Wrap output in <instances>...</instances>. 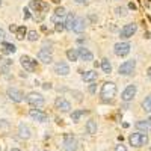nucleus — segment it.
Listing matches in <instances>:
<instances>
[{
  "label": "nucleus",
  "mask_w": 151,
  "mask_h": 151,
  "mask_svg": "<svg viewBox=\"0 0 151 151\" xmlns=\"http://www.w3.org/2000/svg\"><path fill=\"white\" fill-rule=\"evenodd\" d=\"M55 106L60 112H70V109H71V103L64 97H58L56 101H55Z\"/></svg>",
  "instance_id": "nucleus-13"
},
{
  "label": "nucleus",
  "mask_w": 151,
  "mask_h": 151,
  "mask_svg": "<svg viewBox=\"0 0 151 151\" xmlns=\"http://www.w3.org/2000/svg\"><path fill=\"white\" fill-rule=\"evenodd\" d=\"M6 95H8V98L11 100V101H14V103H21L24 100L23 92L20 89H17V88H9V89L6 91Z\"/></svg>",
  "instance_id": "nucleus-7"
},
{
  "label": "nucleus",
  "mask_w": 151,
  "mask_h": 151,
  "mask_svg": "<svg viewBox=\"0 0 151 151\" xmlns=\"http://www.w3.org/2000/svg\"><path fill=\"white\" fill-rule=\"evenodd\" d=\"M130 48H132V45H130L129 42L121 41V42H116V44H115V47H113V52H115L116 56L124 58V56H127V55L130 53Z\"/></svg>",
  "instance_id": "nucleus-5"
},
{
  "label": "nucleus",
  "mask_w": 151,
  "mask_h": 151,
  "mask_svg": "<svg viewBox=\"0 0 151 151\" xmlns=\"http://www.w3.org/2000/svg\"><path fill=\"white\" fill-rule=\"evenodd\" d=\"M26 101L32 106V107H42L45 104V98L40 94V92H29L26 95Z\"/></svg>",
  "instance_id": "nucleus-3"
},
{
  "label": "nucleus",
  "mask_w": 151,
  "mask_h": 151,
  "mask_svg": "<svg viewBox=\"0 0 151 151\" xmlns=\"http://www.w3.org/2000/svg\"><path fill=\"white\" fill-rule=\"evenodd\" d=\"M134 125H136V129L139 132H142V133H150L151 132V122L148 119L147 121H137Z\"/></svg>",
  "instance_id": "nucleus-21"
},
{
  "label": "nucleus",
  "mask_w": 151,
  "mask_h": 151,
  "mask_svg": "<svg viewBox=\"0 0 151 151\" xmlns=\"http://www.w3.org/2000/svg\"><path fill=\"white\" fill-rule=\"evenodd\" d=\"M85 27H86V23H85V20H83V18H80V17L76 18V21H74V26H73V32H76V33H82V32L85 30Z\"/></svg>",
  "instance_id": "nucleus-20"
},
{
  "label": "nucleus",
  "mask_w": 151,
  "mask_h": 151,
  "mask_svg": "<svg viewBox=\"0 0 151 151\" xmlns=\"http://www.w3.org/2000/svg\"><path fill=\"white\" fill-rule=\"evenodd\" d=\"M27 35V30H26V27L24 26H20V27H17V30H15V36H17V40H24V36Z\"/></svg>",
  "instance_id": "nucleus-27"
},
{
  "label": "nucleus",
  "mask_w": 151,
  "mask_h": 151,
  "mask_svg": "<svg viewBox=\"0 0 151 151\" xmlns=\"http://www.w3.org/2000/svg\"><path fill=\"white\" fill-rule=\"evenodd\" d=\"M148 76H150V77H151V67L148 68Z\"/></svg>",
  "instance_id": "nucleus-40"
},
{
  "label": "nucleus",
  "mask_w": 151,
  "mask_h": 151,
  "mask_svg": "<svg viewBox=\"0 0 151 151\" xmlns=\"http://www.w3.org/2000/svg\"><path fill=\"white\" fill-rule=\"evenodd\" d=\"M55 29H56L58 32H62V30H64V29H65V23H58Z\"/></svg>",
  "instance_id": "nucleus-32"
},
{
  "label": "nucleus",
  "mask_w": 151,
  "mask_h": 151,
  "mask_svg": "<svg viewBox=\"0 0 151 151\" xmlns=\"http://www.w3.org/2000/svg\"><path fill=\"white\" fill-rule=\"evenodd\" d=\"M55 73H56L58 76H68V74H70V67H68V64H67V62H64V60L56 62Z\"/></svg>",
  "instance_id": "nucleus-15"
},
{
  "label": "nucleus",
  "mask_w": 151,
  "mask_h": 151,
  "mask_svg": "<svg viewBox=\"0 0 151 151\" xmlns=\"http://www.w3.org/2000/svg\"><path fill=\"white\" fill-rule=\"evenodd\" d=\"M134 68H136V60L130 59V60L122 62V64L119 65V68H118V71H119L121 76H130V74H133Z\"/></svg>",
  "instance_id": "nucleus-4"
},
{
  "label": "nucleus",
  "mask_w": 151,
  "mask_h": 151,
  "mask_svg": "<svg viewBox=\"0 0 151 151\" xmlns=\"http://www.w3.org/2000/svg\"><path fill=\"white\" fill-rule=\"evenodd\" d=\"M76 3H79V5H85V3H88L89 0H74Z\"/></svg>",
  "instance_id": "nucleus-37"
},
{
  "label": "nucleus",
  "mask_w": 151,
  "mask_h": 151,
  "mask_svg": "<svg viewBox=\"0 0 151 151\" xmlns=\"http://www.w3.org/2000/svg\"><path fill=\"white\" fill-rule=\"evenodd\" d=\"M42 88H44V89H50V88H52V85H50V83H44Z\"/></svg>",
  "instance_id": "nucleus-38"
},
{
  "label": "nucleus",
  "mask_w": 151,
  "mask_h": 151,
  "mask_svg": "<svg viewBox=\"0 0 151 151\" xmlns=\"http://www.w3.org/2000/svg\"><path fill=\"white\" fill-rule=\"evenodd\" d=\"M89 92H92V94L95 92V86H94V85H92V86H89Z\"/></svg>",
  "instance_id": "nucleus-39"
},
{
  "label": "nucleus",
  "mask_w": 151,
  "mask_h": 151,
  "mask_svg": "<svg viewBox=\"0 0 151 151\" xmlns=\"http://www.w3.org/2000/svg\"><path fill=\"white\" fill-rule=\"evenodd\" d=\"M136 92H137L136 85H129V86L122 91L121 100H122V101H132V100L134 98V95H136Z\"/></svg>",
  "instance_id": "nucleus-9"
},
{
  "label": "nucleus",
  "mask_w": 151,
  "mask_h": 151,
  "mask_svg": "<svg viewBox=\"0 0 151 151\" xmlns=\"http://www.w3.org/2000/svg\"><path fill=\"white\" fill-rule=\"evenodd\" d=\"M20 64L26 71H35L36 68V60H33L30 56H26V55L20 58Z\"/></svg>",
  "instance_id": "nucleus-10"
},
{
  "label": "nucleus",
  "mask_w": 151,
  "mask_h": 151,
  "mask_svg": "<svg viewBox=\"0 0 151 151\" xmlns=\"http://www.w3.org/2000/svg\"><path fill=\"white\" fill-rule=\"evenodd\" d=\"M11 151H21V150H18V148H12Z\"/></svg>",
  "instance_id": "nucleus-41"
},
{
  "label": "nucleus",
  "mask_w": 151,
  "mask_h": 151,
  "mask_svg": "<svg viewBox=\"0 0 151 151\" xmlns=\"http://www.w3.org/2000/svg\"><path fill=\"white\" fill-rule=\"evenodd\" d=\"M97 77H98V74H97L95 70H89V71H86V73L82 74L83 82H94V80H97Z\"/></svg>",
  "instance_id": "nucleus-22"
},
{
  "label": "nucleus",
  "mask_w": 151,
  "mask_h": 151,
  "mask_svg": "<svg viewBox=\"0 0 151 151\" xmlns=\"http://www.w3.org/2000/svg\"><path fill=\"white\" fill-rule=\"evenodd\" d=\"M67 15H68V12H67L65 8H58V9L53 12V15H52V21H53L55 24H58V23H65Z\"/></svg>",
  "instance_id": "nucleus-11"
},
{
  "label": "nucleus",
  "mask_w": 151,
  "mask_h": 151,
  "mask_svg": "<svg viewBox=\"0 0 151 151\" xmlns=\"http://www.w3.org/2000/svg\"><path fill=\"white\" fill-rule=\"evenodd\" d=\"M79 56H80V59L85 60V62H91V60L94 59L92 52H91V50H88V48H85V47L79 48Z\"/></svg>",
  "instance_id": "nucleus-18"
},
{
  "label": "nucleus",
  "mask_w": 151,
  "mask_h": 151,
  "mask_svg": "<svg viewBox=\"0 0 151 151\" xmlns=\"http://www.w3.org/2000/svg\"><path fill=\"white\" fill-rule=\"evenodd\" d=\"M0 6H2V0H0Z\"/></svg>",
  "instance_id": "nucleus-43"
},
{
  "label": "nucleus",
  "mask_w": 151,
  "mask_h": 151,
  "mask_svg": "<svg viewBox=\"0 0 151 151\" xmlns=\"http://www.w3.org/2000/svg\"><path fill=\"white\" fill-rule=\"evenodd\" d=\"M0 50L5 53V55H12V53H15V45L14 44H11V42H6V41H2L0 42Z\"/></svg>",
  "instance_id": "nucleus-19"
},
{
  "label": "nucleus",
  "mask_w": 151,
  "mask_h": 151,
  "mask_svg": "<svg viewBox=\"0 0 151 151\" xmlns=\"http://www.w3.org/2000/svg\"><path fill=\"white\" fill-rule=\"evenodd\" d=\"M129 142L132 147L139 148V147H144L148 144V136H147V133H142V132L141 133H132L129 136Z\"/></svg>",
  "instance_id": "nucleus-2"
},
{
  "label": "nucleus",
  "mask_w": 151,
  "mask_h": 151,
  "mask_svg": "<svg viewBox=\"0 0 151 151\" xmlns=\"http://www.w3.org/2000/svg\"><path fill=\"white\" fill-rule=\"evenodd\" d=\"M142 109L145 112H151V94L148 97H145V100L142 101Z\"/></svg>",
  "instance_id": "nucleus-29"
},
{
  "label": "nucleus",
  "mask_w": 151,
  "mask_h": 151,
  "mask_svg": "<svg viewBox=\"0 0 151 151\" xmlns=\"http://www.w3.org/2000/svg\"><path fill=\"white\" fill-rule=\"evenodd\" d=\"M5 40V30L2 29V27H0V42H2Z\"/></svg>",
  "instance_id": "nucleus-36"
},
{
  "label": "nucleus",
  "mask_w": 151,
  "mask_h": 151,
  "mask_svg": "<svg viewBox=\"0 0 151 151\" xmlns=\"http://www.w3.org/2000/svg\"><path fill=\"white\" fill-rule=\"evenodd\" d=\"M18 136L21 137V139H29V137L32 136V130L27 124H20L18 125Z\"/></svg>",
  "instance_id": "nucleus-16"
},
{
  "label": "nucleus",
  "mask_w": 151,
  "mask_h": 151,
  "mask_svg": "<svg viewBox=\"0 0 151 151\" xmlns=\"http://www.w3.org/2000/svg\"><path fill=\"white\" fill-rule=\"evenodd\" d=\"M116 12H118V15H125V8H118Z\"/></svg>",
  "instance_id": "nucleus-35"
},
{
  "label": "nucleus",
  "mask_w": 151,
  "mask_h": 151,
  "mask_svg": "<svg viewBox=\"0 0 151 151\" xmlns=\"http://www.w3.org/2000/svg\"><path fill=\"white\" fill-rule=\"evenodd\" d=\"M97 121L94 119H89L86 122V133H89V134H95L97 133Z\"/></svg>",
  "instance_id": "nucleus-23"
},
{
  "label": "nucleus",
  "mask_w": 151,
  "mask_h": 151,
  "mask_svg": "<svg viewBox=\"0 0 151 151\" xmlns=\"http://www.w3.org/2000/svg\"><path fill=\"white\" fill-rule=\"evenodd\" d=\"M67 58H68V60H71V62H76L80 56H79V50H74V48H70V50H67Z\"/></svg>",
  "instance_id": "nucleus-25"
},
{
  "label": "nucleus",
  "mask_w": 151,
  "mask_h": 151,
  "mask_svg": "<svg viewBox=\"0 0 151 151\" xmlns=\"http://www.w3.org/2000/svg\"><path fill=\"white\" fill-rule=\"evenodd\" d=\"M24 18L29 20L30 18V12H29V8H24Z\"/></svg>",
  "instance_id": "nucleus-34"
},
{
  "label": "nucleus",
  "mask_w": 151,
  "mask_h": 151,
  "mask_svg": "<svg viewBox=\"0 0 151 151\" xmlns=\"http://www.w3.org/2000/svg\"><path fill=\"white\" fill-rule=\"evenodd\" d=\"M29 116H30L32 119L38 121V122H45V121L48 119L47 113H45V112H42L41 109H38V107H33V109H30V110H29Z\"/></svg>",
  "instance_id": "nucleus-8"
},
{
  "label": "nucleus",
  "mask_w": 151,
  "mask_h": 151,
  "mask_svg": "<svg viewBox=\"0 0 151 151\" xmlns=\"http://www.w3.org/2000/svg\"><path fill=\"white\" fill-rule=\"evenodd\" d=\"M29 8L35 9V12H45L48 9V6L44 2H41V0H32L29 3Z\"/></svg>",
  "instance_id": "nucleus-17"
},
{
  "label": "nucleus",
  "mask_w": 151,
  "mask_h": 151,
  "mask_svg": "<svg viewBox=\"0 0 151 151\" xmlns=\"http://www.w3.org/2000/svg\"><path fill=\"white\" fill-rule=\"evenodd\" d=\"M64 145H65L67 151H76V148H77V139H76V136L71 133H67L64 136Z\"/></svg>",
  "instance_id": "nucleus-12"
},
{
  "label": "nucleus",
  "mask_w": 151,
  "mask_h": 151,
  "mask_svg": "<svg viewBox=\"0 0 151 151\" xmlns=\"http://www.w3.org/2000/svg\"><path fill=\"white\" fill-rule=\"evenodd\" d=\"M148 121H150V122H151V116H150V119H148Z\"/></svg>",
  "instance_id": "nucleus-44"
},
{
  "label": "nucleus",
  "mask_w": 151,
  "mask_h": 151,
  "mask_svg": "<svg viewBox=\"0 0 151 151\" xmlns=\"http://www.w3.org/2000/svg\"><path fill=\"white\" fill-rule=\"evenodd\" d=\"M85 113H88V112H86V110H76V112L71 113V119H73L74 122H77V121L80 119V116L85 115Z\"/></svg>",
  "instance_id": "nucleus-30"
},
{
  "label": "nucleus",
  "mask_w": 151,
  "mask_h": 151,
  "mask_svg": "<svg viewBox=\"0 0 151 151\" xmlns=\"http://www.w3.org/2000/svg\"><path fill=\"white\" fill-rule=\"evenodd\" d=\"M12 62L9 59H3V60H0V71L2 73H8L9 71V67H11Z\"/></svg>",
  "instance_id": "nucleus-28"
},
{
  "label": "nucleus",
  "mask_w": 151,
  "mask_h": 151,
  "mask_svg": "<svg viewBox=\"0 0 151 151\" xmlns=\"http://www.w3.org/2000/svg\"><path fill=\"white\" fill-rule=\"evenodd\" d=\"M150 151H151V150H150Z\"/></svg>",
  "instance_id": "nucleus-45"
},
{
  "label": "nucleus",
  "mask_w": 151,
  "mask_h": 151,
  "mask_svg": "<svg viewBox=\"0 0 151 151\" xmlns=\"http://www.w3.org/2000/svg\"><path fill=\"white\" fill-rule=\"evenodd\" d=\"M115 151H127V148H125L122 144H119V145H116V147H115Z\"/></svg>",
  "instance_id": "nucleus-33"
},
{
  "label": "nucleus",
  "mask_w": 151,
  "mask_h": 151,
  "mask_svg": "<svg viewBox=\"0 0 151 151\" xmlns=\"http://www.w3.org/2000/svg\"><path fill=\"white\" fill-rule=\"evenodd\" d=\"M76 17L74 14H68L67 18H65V29L67 30H73V26H74V21H76Z\"/></svg>",
  "instance_id": "nucleus-24"
},
{
  "label": "nucleus",
  "mask_w": 151,
  "mask_h": 151,
  "mask_svg": "<svg viewBox=\"0 0 151 151\" xmlns=\"http://www.w3.org/2000/svg\"><path fill=\"white\" fill-rule=\"evenodd\" d=\"M38 59H40L42 64H52V60H53V56H52V50H48V48H42L38 52Z\"/></svg>",
  "instance_id": "nucleus-14"
},
{
  "label": "nucleus",
  "mask_w": 151,
  "mask_h": 151,
  "mask_svg": "<svg viewBox=\"0 0 151 151\" xmlns=\"http://www.w3.org/2000/svg\"><path fill=\"white\" fill-rule=\"evenodd\" d=\"M116 95V85L113 82H106L101 86V91H100V97H101L103 101H112L113 97Z\"/></svg>",
  "instance_id": "nucleus-1"
},
{
  "label": "nucleus",
  "mask_w": 151,
  "mask_h": 151,
  "mask_svg": "<svg viewBox=\"0 0 151 151\" xmlns=\"http://www.w3.org/2000/svg\"><path fill=\"white\" fill-rule=\"evenodd\" d=\"M136 30H137V24H134V23H129V24H125V26L121 29L119 36L122 38V40H129V38H132V36L136 33Z\"/></svg>",
  "instance_id": "nucleus-6"
},
{
  "label": "nucleus",
  "mask_w": 151,
  "mask_h": 151,
  "mask_svg": "<svg viewBox=\"0 0 151 151\" xmlns=\"http://www.w3.org/2000/svg\"><path fill=\"white\" fill-rule=\"evenodd\" d=\"M52 2H55V3H59V2H60V0H52Z\"/></svg>",
  "instance_id": "nucleus-42"
},
{
  "label": "nucleus",
  "mask_w": 151,
  "mask_h": 151,
  "mask_svg": "<svg viewBox=\"0 0 151 151\" xmlns=\"http://www.w3.org/2000/svg\"><path fill=\"white\" fill-rule=\"evenodd\" d=\"M101 70H103V73H106V74L112 73V64H110L109 59H103V60H101Z\"/></svg>",
  "instance_id": "nucleus-26"
},
{
  "label": "nucleus",
  "mask_w": 151,
  "mask_h": 151,
  "mask_svg": "<svg viewBox=\"0 0 151 151\" xmlns=\"http://www.w3.org/2000/svg\"><path fill=\"white\" fill-rule=\"evenodd\" d=\"M27 40L29 41H36L38 40V32L36 30H29L27 32Z\"/></svg>",
  "instance_id": "nucleus-31"
}]
</instances>
